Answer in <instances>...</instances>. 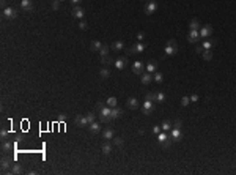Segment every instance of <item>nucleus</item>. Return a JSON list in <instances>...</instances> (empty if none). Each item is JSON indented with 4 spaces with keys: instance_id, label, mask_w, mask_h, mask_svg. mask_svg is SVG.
Segmentation results:
<instances>
[{
    "instance_id": "f257e3e1",
    "label": "nucleus",
    "mask_w": 236,
    "mask_h": 175,
    "mask_svg": "<svg viewBox=\"0 0 236 175\" xmlns=\"http://www.w3.org/2000/svg\"><path fill=\"white\" fill-rule=\"evenodd\" d=\"M110 109H112V107H109V106H104V107H101V109L98 110L99 122H101V123H107V122L112 120V118H110Z\"/></svg>"
},
{
    "instance_id": "f03ea898",
    "label": "nucleus",
    "mask_w": 236,
    "mask_h": 175,
    "mask_svg": "<svg viewBox=\"0 0 236 175\" xmlns=\"http://www.w3.org/2000/svg\"><path fill=\"white\" fill-rule=\"evenodd\" d=\"M164 52H165V55H175L176 52H178V44H176L175 40H169V41H167V46H165Z\"/></svg>"
},
{
    "instance_id": "7ed1b4c3",
    "label": "nucleus",
    "mask_w": 236,
    "mask_h": 175,
    "mask_svg": "<svg viewBox=\"0 0 236 175\" xmlns=\"http://www.w3.org/2000/svg\"><path fill=\"white\" fill-rule=\"evenodd\" d=\"M157 140H159L161 147H164V148H169L170 144H172V137L167 136V134H165V131H164V133H159V134H157Z\"/></svg>"
},
{
    "instance_id": "20e7f679",
    "label": "nucleus",
    "mask_w": 236,
    "mask_h": 175,
    "mask_svg": "<svg viewBox=\"0 0 236 175\" xmlns=\"http://www.w3.org/2000/svg\"><path fill=\"white\" fill-rule=\"evenodd\" d=\"M3 16L6 17V19H16L17 17V11L14 10V8H11V6H6L5 10H3Z\"/></svg>"
},
{
    "instance_id": "39448f33",
    "label": "nucleus",
    "mask_w": 236,
    "mask_h": 175,
    "mask_svg": "<svg viewBox=\"0 0 236 175\" xmlns=\"http://www.w3.org/2000/svg\"><path fill=\"white\" fill-rule=\"evenodd\" d=\"M74 123H76V126H79V128L88 126V120H87V115H77V117L74 118Z\"/></svg>"
},
{
    "instance_id": "423d86ee",
    "label": "nucleus",
    "mask_w": 236,
    "mask_h": 175,
    "mask_svg": "<svg viewBox=\"0 0 236 175\" xmlns=\"http://www.w3.org/2000/svg\"><path fill=\"white\" fill-rule=\"evenodd\" d=\"M154 110V104H153V101H148V99H145V103L142 106V112L145 115H149Z\"/></svg>"
},
{
    "instance_id": "0eeeda50",
    "label": "nucleus",
    "mask_w": 236,
    "mask_h": 175,
    "mask_svg": "<svg viewBox=\"0 0 236 175\" xmlns=\"http://www.w3.org/2000/svg\"><path fill=\"white\" fill-rule=\"evenodd\" d=\"M170 137H172V140H175V142H180L181 140V137H183V133H181V128H172V133H170Z\"/></svg>"
},
{
    "instance_id": "6e6552de",
    "label": "nucleus",
    "mask_w": 236,
    "mask_h": 175,
    "mask_svg": "<svg viewBox=\"0 0 236 175\" xmlns=\"http://www.w3.org/2000/svg\"><path fill=\"white\" fill-rule=\"evenodd\" d=\"M198 32H200V38H210L211 33H212V27L211 25H205V27H202Z\"/></svg>"
},
{
    "instance_id": "1a4fd4ad",
    "label": "nucleus",
    "mask_w": 236,
    "mask_h": 175,
    "mask_svg": "<svg viewBox=\"0 0 236 175\" xmlns=\"http://www.w3.org/2000/svg\"><path fill=\"white\" fill-rule=\"evenodd\" d=\"M71 14H72L74 19H82V17L85 16V11L80 6H74V8H72V11H71Z\"/></svg>"
},
{
    "instance_id": "9d476101",
    "label": "nucleus",
    "mask_w": 236,
    "mask_h": 175,
    "mask_svg": "<svg viewBox=\"0 0 236 175\" xmlns=\"http://www.w3.org/2000/svg\"><path fill=\"white\" fill-rule=\"evenodd\" d=\"M156 10H157V3L154 2V0H151V2H148L147 5H145V11H147V14H153Z\"/></svg>"
},
{
    "instance_id": "9b49d317",
    "label": "nucleus",
    "mask_w": 236,
    "mask_h": 175,
    "mask_svg": "<svg viewBox=\"0 0 236 175\" xmlns=\"http://www.w3.org/2000/svg\"><path fill=\"white\" fill-rule=\"evenodd\" d=\"M187 38H189L190 43H197V41L200 40V32H198V30H190L189 35H187Z\"/></svg>"
},
{
    "instance_id": "f8f14e48",
    "label": "nucleus",
    "mask_w": 236,
    "mask_h": 175,
    "mask_svg": "<svg viewBox=\"0 0 236 175\" xmlns=\"http://www.w3.org/2000/svg\"><path fill=\"white\" fill-rule=\"evenodd\" d=\"M11 166H13V163H11V159L10 158H2V172H8V170L11 169Z\"/></svg>"
},
{
    "instance_id": "ddd939ff",
    "label": "nucleus",
    "mask_w": 236,
    "mask_h": 175,
    "mask_svg": "<svg viewBox=\"0 0 236 175\" xmlns=\"http://www.w3.org/2000/svg\"><path fill=\"white\" fill-rule=\"evenodd\" d=\"M121 115H123V110H121L120 107H117V106H115V107L110 109V118H112V120H115V118H120Z\"/></svg>"
},
{
    "instance_id": "4468645a",
    "label": "nucleus",
    "mask_w": 236,
    "mask_h": 175,
    "mask_svg": "<svg viewBox=\"0 0 236 175\" xmlns=\"http://www.w3.org/2000/svg\"><path fill=\"white\" fill-rule=\"evenodd\" d=\"M132 71L135 73V74H143V63L142 62H134L132 63Z\"/></svg>"
},
{
    "instance_id": "2eb2a0df",
    "label": "nucleus",
    "mask_w": 236,
    "mask_h": 175,
    "mask_svg": "<svg viewBox=\"0 0 236 175\" xmlns=\"http://www.w3.org/2000/svg\"><path fill=\"white\" fill-rule=\"evenodd\" d=\"M21 6L24 11H31L33 10V3H31V0H21Z\"/></svg>"
},
{
    "instance_id": "dca6fc26",
    "label": "nucleus",
    "mask_w": 236,
    "mask_h": 175,
    "mask_svg": "<svg viewBox=\"0 0 236 175\" xmlns=\"http://www.w3.org/2000/svg\"><path fill=\"white\" fill-rule=\"evenodd\" d=\"M126 65H128V57H121V58H118V60L115 62L117 70H123Z\"/></svg>"
},
{
    "instance_id": "f3484780",
    "label": "nucleus",
    "mask_w": 236,
    "mask_h": 175,
    "mask_svg": "<svg viewBox=\"0 0 236 175\" xmlns=\"http://www.w3.org/2000/svg\"><path fill=\"white\" fill-rule=\"evenodd\" d=\"M22 166L21 164H13L11 166V169L8 170V174H11V175H17V174H22Z\"/></svg>"
},
{
    "instance_id": "a211bd4d",
    "label": "nucleus",
    "mask_w": 236,
    "mask_h": 175,
    "mask_svg": "<svg viewBox=\"0 0 236 175\" xmlns=\"http://www.w3.org/2000/svg\"><path fill=\"white\" fill-rule=\"evenodd\" d=\"M90 131L94 133V134H96V133H99V131H101V123L96 122V120H94L93 123H90Z\"/></svg>"
},
{
    "instance_id": "6ab92c4d",
    "label": "nucleus",
    "mask_w": 236,
    "mask_h": 175,
    "mask_svg": "<svg viewBox=\"0 0 236 175\" xmlns=\"http://www.w3.org/2000/svg\"><path fill=\"white\" fill-rule=\"evenodd\" d=\"M161 128H162V131H170L172 128H173V123H172L170 120H164V122H162V125H161Z\"/></svg>"
},
{
    "instance_id": "aec40b11",
    "label": "nucleus",
    "mask_w": 236,
    "mask_h": 175,
    "mask_svg": "<svg viewBox=\"0 0 236 175\" xmlns=\"http://www.w3.org/2000/svg\"><path fill=\"white\" fill-rule=\"evenodd\" d=\"M153 81V76H151V73H145V74H142V84H149V82Z\"/></svg>"
},
{
    "instance_id": "412c9836",
    "label": "nucleus",
    "mask_w": 236,
    "mask_h": 175,
    "mask_svg": "<svg viewBox=\"0 0 236 175\" xmlns=\"http://www.w3.org/2000/svg\"><path fill=\"white\" fill-rule=\"evenodd\" d=\"M156 68H157V63L151 60V62H148V65H147V73H154L156 71Z\"/></svg>"
},
{
    "instance_id": "4be33fe9",
    "label": "nucleus",
    "mask_w": 236,
    "mask_h": 175,
    "mask_svg": "<svg viewBox=\"0 0 236 175\" xmlns=\"http://www.w3.org/2000/svg\"><path fill=\"white\" fill-rule=\"evenodd\" d=\"M102 136H104V139H106V140H110V139H113V130H110V128L104 130Z\"/></svg>"
},
{
    "instance_id": "5701e85b",
    "label": "nucleus",
    "mask_w": 236,
    "mask_h": 175,
    "mask_svg": "<svg viewBox=\"0 0 236 175\" xmlns=\"http://www.w3.org/2000/svg\"><path fill=\"white\" fill-rule=\"evenodd\" d=\"M13 147H14V145H13L11 142H3V144H2V151H3V153H8V151L13 150Z\"/></svg>"
},
{
    "instance_id": "b1692460",
    "label": "nucleus",
    "mask_w": 236,
    "mask_h": 175,
    "mask_svg": "<svg viewBox=\"0 0 236 175\" xmlns=\"http://www.w3.org/2000/svg\"><path fill=\"white\" fill-rule=\"evenodd\" d=\"M128 107H129V109H137V107H139V101L135 99V98H129V99H128Z\"/></svg>"
},
{
    "instance_id": "393cba45",
    "label": "nucleus",
    "mask_w": 236,
    "mask_h": 175,
    "mask_svg": "<svg viewBox=\"0 0 236 175\" xmlns=\"http://www.w3.org/2000/svg\"><path fill=\"white\" fill-rule=\"evenodd\" d=\"M189 27H190V30H200V22H198V19H192Z\"/></svg>"
},
{
    "instance_id": "a878e982",
    "label": "nucleus",
    "mask_w": 236,
    "mask_h": 175,
    "mask_svg": "<svg viewBox=\"0 0 236 175\" xmlns=\"http://www.w3.org/2000/svg\"><path fill=\"white\" fill-rule=\"evenodd\" d=\"M102 48V44L99 43V41H93L92 43V46H90V49L93 50V52H99V49Z\"/></svg>"
},
{
    "instance_id": "bb28decb",
    "label": "nucleus",
    "mask_w": 236,
    "mask_h": 175,
    "mask_svg": "<svg viewBox=\"0 0 236 175\" xmlns=\"http://www.w3.org/2000/svg\"><path fill=\"white\" fill-rule=\"evenodd\" d=\"M145 48H147V44H143V43H137V44L134 46V52L140 54V52H143V50H145Z\"/></svg>"
},
{
    "instance_id": "cd10ccee",
    "label": "nucleus",
    "mask_w": 236,
    "mask_h": 175,
    "mask_svg": "<svg viewBox=\"0 0 236 175\" xmlns=\"http://www.w3.org/2000/svg\"><path fill=\"white\" fill-rule=\"evenodd\" d=\"M202 46H203V49H205V50H211V48L214 46V41H212V40H206Z\"/></svg>"
},
{
    "instance_id": "c85d7f7f",
    "label": "nucleus",
    "mask_w": 236,
    "mask_h": 175,
    "mask_svg": "<svg viewBox=\"0 0 236 175\" xmlns=\"http://www.w3.org/2000/svg\"><path fill=\"white\" fill-rule=\"evenodd\" d=\"M110 151H112V145L109 144V142H106V144L102 145V153L104 155H110Z\"/></svg>"
},
{
    "instance_id": "c756f323",
    "label": "nucleus",
    "mask_w": 236,
    "mask_h": 175,
    "mask_svg": "<svg viewBox=\"0 0 236 175\" xmlns=\"http://www.w3.org/2000/svg\"><path fill=\"white\" fill-rule=\"evenodd\" d=\"M106 103H107L109 107H115V106H117V98H115V96H110V98H107Z\"/></svg>"
},
{
    "instance_id": "7c9ffc66",
    "label": "nucleus",
    "mask_w": 236,
    "mask_h": 175,
    "mask_svg": "<svg viewBox=\"0 0 236 175\" xmlns=\"http://www.w3.org/2000/svg\"><path fill=\"white\" fill-rule=\"evenodd\" d=\"M113 50H121L124 48V44H123V41H115V43H113Z\"/></svg>"
},
{
    "instance_id": "2f4dec72",
    "label": "nucleus",
    "mask_w": 236,
    "mask_h": 175,
    "mask_svg": "<svg viewBox=\"0 0 236 175\" xmlns=\"http://www.w3.org/2000/svg\"><path fill=\"white\" fill-rule=\"evenodd\" d=\"M145 99H148V101H156V91H148L147 96H145Z\"/></svg>"
},
{
    "instance_id": "473e14b6",
    "label": "nucleus",
    "mask_w": 236,
    "mask_h": 175,
    "mask_svg": "<svg viewBox=\"0 0 236 175\" xmlns=\"http://www.w3.org/2000/svg\"><path fill=\"white\" fill-rule=\"evenodd\" d=\"M99 74H101L102 79H107V77H110V71H109L107 68H102V70L99 71Z\"/></svg>"
},
{
    "instance_id": "72a5a7b5",
    "label": "nucleus",
    "mask_w": 236,
    "mask_h": 175,
    "mask_svg": "<svg viewBox=\"0 0 236 175\" xmlns=\"http://www.w3.org/2000/svg\"><path fill=\"white\" fill-rule=\"evenodd\" d=\"M109 50H110V48H109L107 44H102V48L99 49V54L101 55H109Z\"/></svg>"
},
{
    "instance_id": "f704fd0d",
    "label": "nucleus",
    "mask_w": 236,
    "mask_h": 175,
    "mask_svg": "<svg viewBox=\"0 0 236 175\" xmlns=\"http://www.w3.org/2000/svg\"><path fill=\"white\" fill-rule=\"evenodd\" d=\"M156 101H159V103H164V101H165V95L162 93V91H156Z\"/></svg>"
},
{
    "instance_id": "c9c22d12",
    "label": "nucleus",
    "mask_w": 236,
    "mask_h": 175,
    "mask_svg": "<svg viewBox=\"0 0 236 175\" xmlns=\"http://www.w3.org/2000/svg\"><path fill=\"white\" fill-rule=\"evenodd\" d=\"M101 62L104 63V65H109V63H112V57H109V55H102Z\"/></svg>"
},
{
    "instance_id": "e433bc0d",
    "label": "nucleus",
    "mask_w": 236,
    "mask_h": 175,
    "mask_svg": "<svg viewBox=\"0 0 236 175\" xmlns=\"http://www.w3.org/2000/svg\"><path fill=\"white\" fill-rule=\"evenodd\" d=\"M202 55H203V58H205V60H211V58H212V52H211V50H205Z\"/></svg>"
},
{
    "instance_id": "4c0bfd02",
    "label": "nucleus",
    "mask_w": 236,
    "mask_h": 175,
    "mask_svg": "<svg viewBox=\"0 0 236 175\" xmlns=\"http://www.w3.org/2000/svg\"><path fill=\"white\" fill-rule=\"evenodd\" d=\"M94 118H96V115H94L93 112L87 114V120H88V125H90V123H93V122H94Z\"/></svg>"
},
{
    "instance_id": "58836bf2",
    "label": "nucleus",
    "mask_w": 236,
    "mask_h": 175,
    "mask_svg": "<svg viewBox=\"0 0 236 175\" xmlns=\"http://www.w3.org/2000/svg\"><path fill=\"white\" fill-rule=\"evenodd\" d=\"M153 79L156 81V82H162V81H164V76H162L161 73H156V74H154V77H153Z\"/></svg>"
},
{
    "instance_id": "ea45409f",
    "label": "nucleus",
    "mask_w": 236,
    "mask_h": 175,
    "mask_svg": "<svg viewBox=\"0 0 236 175\" xmlns=\"http://www.w3.org/2000/svg\"><path fill=\"white\" fill-rule=\"evenodd\" d=\"M190 103V98L189 96H183V99H181V106H187Z\"/></svg>"
},
{
    "instance_id": "a19ab883",
    "label": "nucleus",
    "mask_w": 236,
    "mask_h": 175,
    "mask_svg": "<svg viewBox=\"0 0 236 175\" xmlns=\"http://www.w3.org/2000/svg\"><path fill=\"white\" fill-rule=\"evenodd\" d=\"M58 2L60 0H52V10H58Z\"/></svg>"
},
{
    "instance_id": "79ce46f5",
    "label": "nucleus",
    "mask_w": 236,
    "mask_h": 175,
    "mask_svg": "<svg viewBox=\"0 0 236 175\" xmlns=\"http://www.w3.org/2000/svg\"><path fill=\"white\" fill-rule=\"evenodd\" d=\"M8 136V131L5 130V128H3V130L2 131H0V137H2V139H5V137Z\"/></svg>"
},
{
    "instance_id": "37998d69",
    "label": "nucleus",
    "mask_w": 236,
    "mask_h": 175,
    "mask_svg": "<svg viewBox=\"0 0 236 175\" xmlns=\"http://www.w3.org/2000/svg\"><path fill=\"white\" fill-rule=\"evenodd\" d=\"M137 40H139V41H143V40H145V33H143V32H139V33H137Z\"/></svg>"
},
{
    "instance_id": "c03bdc74",
    "label": "nucleus",
    "mask_w": 236,
    "mask_h": 175,
    "mask_svg": "<svg viewBox=\"0 0 236 175\" xmlns=\"http://www.w3.org/2000/svg\"><path fill=\"white\" fill-rule=\"evenodd\" d=\"M115 145L121 147V145H123V139H121V137H117V139H115Z\"/></svg>"
},
{
    "instance_id": "a18cd8bd",
    "label": "nucleus",
    "mask_w": 236,
    "mask_h": 175,
    "mask_svg": "<svg viewBox=\"0 0 236 175\" xmlns=\"http://www.w3.org/2000/svg\"><path fill=\"white\" fill-rule=\"evenodd\" d=\"M161 130H162L161 126H153V133H154V134H159Z\"/></svg>"
},
{
    "instance_id": "49530a36",
    "label": "nucleus",
    "mask_w": 236,
    "mask_h": 175,
    "mask_svg": "<svg viewBox=\"0 0 236 175\" xmlns=\"http://www.w3.org/2000/svg\"><path fill=\"white\" fill-rule=\"evenodd\" d=\"M79 29H80V30H87V22H80V24H79Z\"/></svg>"
},
{
    "instance_id": "de8ad7c7",
    "label": "nucleus",
    "mask_w": 236,
    "mask_h": 175,
    "mask_svg": "<svg viewBox=\"0 0 236 175\" xmlns=\"http://www.w3.org/2000/svg\"><path fill=\"white\" fill-rule=\"evenodd\" d=\"M195 50H197V54H203V52H205L203 46H197V49H195Z\"/></svg>"
},
{
    "instance_id": "09e8293b",
    "label": "nucleus",
    "mask_w": 236,
    "mask_h": 175,
    "mask_svg": "<svg viewBox=\"0 0 236 175\" xmlns=\"http://www.w3.org/2000/svg\"><path fill=\"white\" fill-rule=\"evenodd\" d=\"M195 101H198V95H192V96H190V103H195Z\"/></svg>"
},
{
    "instance_id": "8fccbe9b",
    "label": "nucleus",
    "mask_w": 236,
    "mask_h": 175,
    "mask_svg": "<svg viewBox=\"0 0 236 175\" xmlns=\"http://www.w3.org/2000/svg\"><path fill=\"white\" fill-rule=\"evenodd\" d=\"M58 120H60V122H65V120H66V115H65V114L58 115Z\"/></svg>"
},
{
    "instance_id": "3c124183",
    "label": "nucleus",
    "mask_w": 236,
    "mask_h": 175,
    "mask_svg": "<svg viewBox=\"0 0 236 175\" xmlns=\"http://www.w3.org/2000/svg\"><path fill=\"white\" fill-rule=\"evenodd\" d=\"M181 125H183V122H181V120H175V126L176 128H181Z\"/></svg>"
},
{
    "instance_id": "603ef678",
    "label": "nucleus",
    "mask_w": 236,
    "mask_h": 175,
    "mask_svg": "<svg viewBox=\"0 0 236 175\" xmlns=\"http://www.w3.org/2000/svg\"><path fill=\"white\" fill-rule=\"evenodd\" d=\"M0 5H2L3 10H5V8H6V0H0Z\"/></svg>"
},
{
    "instance_id": "864d4df0",
    "label": "nucleus",
    "mask_w": 236,
    "mask_h": 175,
    "mask_svg": "<svg viewBox=\"0 0 236 175\" xmlns=\"http://www.w3.org/2000/svg\"><path fill=\"white\" fill-rule=\"evenodd\" d=\"M79 2H80V0H71V3H72V5H77Z\"/></svg>"
},
{
    "instance_id": "5fc2aeb1",
    "label": "nucleus",
    "mask_w": 236,
    "mask_h": 175,
    "mask_svg": "<svg viewBox=\"0 0 236 175\" xmlns=\"http://www.w3.org/2000/svg\"><path fill=\"white\" fill-rule=\"evenodd\" d=\"M60 2H62V0H60Z\"/></svg>"
}]
</instances>
